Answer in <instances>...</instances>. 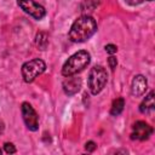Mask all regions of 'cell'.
<instances>
[{"instance_id":"9","label":"cell","mask_w":155,"mask_h":155,"mask_svg":"<svg viewBox=\"0 0 155 155\" xmlns=\"http://www.w3.org/2000/svg\"><path fill=\"white\" fill-rule=\"evenodd\" d=\"M68 79H65L63 81V91L65 94L68 96H73L75 93H78L81 88V79L78 76H67Z\"/></svg>"},{"instance_id":"10","label":"cell","mask_w":155,"mask_h":155,"mask_svg":"<svg viewBox=\"0 0 155 155\" xmlns=\"http://www.w3.org/2000/svg\"><path fill=\"white\" fill-rule=\"evenodd\" d=\"M155 109V101H154V91H150L145 98L143 99V102L139 105V110L143 114H153Z\"/></svg>"},{"instance_id":"19","label":"cell","mask_w":155,"mask_h":155,"mask_svg":"<svg viewBox=\"0 0 155 155\" xmlns=\"http://www.w3.org/2000/svg\"><path fill=\"white\" fill-rule=\"evenodd\" d=\"M4 130H5V125H4V122L0 120V134L4 132Z\"/></svg>"},{"instance_id":"7","label":"cell","mask_w":155,"mask_h":155,"mask_svg":"<svg viewBox=\"0 0 155 155\" xmlns=\"http://www.w3.org/2000/svg\"><path fill=\"white\" fill-rule=\"evenodd\" d=\"M153 133L151 126H149L145 121H137L132 126L131 139L136 140H147Z\"/></svg>"},{"instance_id":"6","label":"cell","mask_w":155,"mask_h":155,"mask_svg":"<svg viewBox=\"0 0 155 155\" xmlns=\"http://www.w3.org/2000/svg\"><path fill=\"white\" fill-rule=\"evenodd\" d=\"M21 111H22L23 121L27 125V127L30 131H36L39 128V115L36 114V111L34 110L31 104H29L28 102L22 103Z\"/></svg>"},{"instance_id":"3","label":"cell","mask_w":155,"mask_h":155,"mask_svg":"<svg viewBox=\"0 0 155 155\" xmlns=\"http://www.w3.org/2000/svg\"><path fill=\"white\" fill-rule=\"evenodd\" d=\"M107 81H108V74L102 65H94L90 70L87 78V85L92 94H98L107 85Z\"/></svg>"},{"instance_id":"12","label":"cell","mask_w":155,"mask_h":155,"mask_svg":"<svg viewBox=\"0 0 155 155\" xmlns=\"http://www.w3.org/2000/svg\"><path fill=\"white\" fill-rule=\"evenodd\" d=\"M35 42H36V46L40 48V50H46L47 45H48V38L46 35V33H38L36 34V38H35Z\"/></svg>"},{"instance_id":"11","label":"cell","mask_w":155,"mask_h":155,"mask_svg":"<svg viewBox=\"0 0 155 155\" xmlns=\"http://www.w3.org/2000/svg\"><path fill=\"white\" fill-rule=\"evenodd\" d=\"M124 107H125V99L124 98H116L113 102V105H111V109H110V114L113 116L120 115L122 113V110H124Z\"/></svg>"},{"instance_id":"20","label":"cell","mask_w":155,"mask_h":155,"mask_svg":"<svg viewBox=\"0 0 155 155\" xmlns=\"http://www.w3.org/2000/svg\"><path fill=\"white\" fill-rule=\"evenodd\" d=\"M0 155H1V149H0Z\"/></svg>"},{"instance_id":"16","label":"cell","mask_w":155,"mask_h":155,"mask_svg":"<svg viewBox=\"0 0 155 155\" xmlns=\"http://www.w3.org/2000/svg\"><path fill=\"white\" fill-rule=\"evenodd\" d=\"M145 1H153V0H125V2L130 6H137V5H140Z\"/></svg>"},{"instance_id":"14","label":"cell","mask_w":155,"mask_h":155,"mask_svg":"<svg viewBox=\"0 0 155 155\" xmlns=\"http://www.w3.org/2000/svg\"><path fill=\"white\" fill-rule=\"evenodd\" d=\"M4 149H5V151L7 154H15L16 153V148H15V145L12 143H5Z\"/></svg>"},{"instance_id":"8","label":"cell","mask_w":155,"mask_h":155,"mask_svg":"<svg viewBox=\"0 0 155 155\" xmlns=\"http://www.w3.org/2000/svg\"><path fill=\"white\" fill-rule=\"evenodd\" d=\"M148 88V81L145 79V76L143 75H136L132 80V85H131V92L134 97H140L145 93Z\"/></svg>"},{"instance_id":"1","label":"cell","mask_w":155,"mask_h":155,"mask_svg":"<svg viewBox=\"0 0 155 155\" xmlns=\"http://www.w3.org/2000/svg\"><path fill=\"white\" fill-rule=\"evenodd\" d=\"M97 31V22L90 15H82L71 24L69 30V40L73 42H84Z\"/></svg>"},{"instance_id":"4","label":"cell","mask_w":155,"mask_h":155,"mask_svg":"<svg viewBox=\"0 0 155 155\" xmlns=\"http://www.w3.org/2000/svg\"><path fill=\"white\" fill-rule=\"evenodd\" d=\"M45 70H46V64H45V62L42 59L35 58V59L28 61L22 65L23 80L27 84H30L36 79V76L41 75Z\"/></svg>"},{"instance_id":"18","label":"cell","mask_w":155,"mask_h":155,"mask_svg":"<svg viewBox=\"0 0 155 155\" xmlns=\"http://www.w3.org/2000/svg\"><path fill=\"white\" fill-rule=\"evenodd\" d=\"M97 148V145H96V143L94 142H92V140H90V142H87L86 144H85V149L87 150V151H93L94 149Z\"/></svg>"},{"instance_id":"13","label":"cell","mask_w":155,"mask_h":155,"mask_svg":"<svg viewBox=\"0 0 155 155\" xmlns=\"http://www.w3.org/2000/svg\"><path fill=\"white\" fill-rule=\"evenodd\" d=\"M98 4H99L98 0H85L81 4V11L82 12H87V11L91 12L98 6Z\"/></svg>"},{"instance_id":"2","label":"cell","mask_w":155,"mask_h":155,"mask_svg":"<svg viewBox=\"0 0 155 155\" xmlns=\"http://www.w3.org/2000/svg\"><path fill=\"white\" fill-rule=\"evenodd\" d=\"M90 61H91V56L87 51L85 50L78 51L65 61V63L62 67V74L64 76L76 75L90 64Z\"/></svg>"},{"instance_id":"17","label":"cell","mask_w":155,"mask_h":155,"mask_svg":"<svg viewBox=\"0 0 155 155\" xmlns=\"http://www.w3.org/2000/svg\"><path fill=\"white\" fill-rule=\"evenodd\" d=\"M105 51L108 52V53H110V54H114L116 51H117V47L115 46V45H113V44H108V45H105Z\"/></svg>"},{"instance_id":"15","label":"cell","mask_w":155,"mask_h":155,"mask_svg":"<svg viewBox=\"0 0 155 155\" xmlns=\"http://www.w3.org/2000/svg\"><path fill=\"white\" fill-rule=\"evenodd\" d=\"M108 64H109V68H111L113 70L116 68V65H117V59H116V57H114V56H110L109 58H108Z\"/></svg>"},{"instance_id":"5","label":"cell","mask_w":155,"mask_h":155,"mask_svg":"<svg viewBox=\"0 0 155 155\" xmlns=\"http://www.w3.org/2000/svg\"><path fill=\"white\" fill-rule=\"evenodd\" d=\"M17 5L29 16L35 19H41L46 16V10L42 5L38 4L35 0H17Z\"/></svg>"}]
</instances>
